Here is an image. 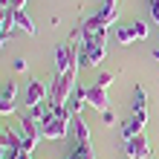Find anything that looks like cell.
<instances>
[{"mask_svg": "<svg viewBox=\"0 0 159 159\" xmlns=\"http://www.w3.org/2000/svg\"><path fill=\"white\" fill-rule=\"evenodd\" d=\"M75 87H78V72H75V70L64 72V75H55V78H52V84H49V98H46V107L52 110V107L67 104Z\"/></svg>", "mask_w": 159, "mask_h": 159, "instance_id": "6da1fadb", "label": "cell"}, {"mask_svg": "<svg viewBox=\"0 0 159 159\" xmlns=\"http://www.w3.org/2000/svg\"><path fill=\"white\" fill-rule=\"evenodd\" d=\"M38 127H41V136L52 142V139H64V136L70 133V130H72V121H64V119H58V116H55L52 110H49V113L43 116V121H41Z\"/></svg>", "mask_w": 159, "mask_h": 159, "instance_id": "7a4b0ae2", "label": "cell"}, {"mask_svg": "<svg viewBox=\"0 0 159 159\" xmlns=\"http://www.w3.org/2000/svg\"><path fill=\"white\" fill-rule=\"evenodd\" d=\"M17 133H20V139H23V151L26 153H35V148H38V139H43L41 136V127H38V121H32L29 116H20L17 119Z\"/></svg>", "mask_w": 159, "mask_h": 159, "instance_id": "3957f363", "label": "cell"}, {"mask_svg": "<svg viewBox=\"0 0 159 159\" xmlns=\"http://www.w3.org/2000/svg\"><path fill=\"white\" fill-rule=\"evenodd\" d=\"M125 156H127V159H148V156H151L148 136L139 133V136H133V139H127V142H125Z\"/></svg>", "mask_w": 159, "mask_h": 159, "instance_id": "277c9868", "label": "cell"}, {"mask_svg": "<svg viewBox=\"0 0 159 159\" xmlns=\"http://www.w3.org/2000/svg\"><path fill=\"white\" fill-rule=\"evenodd\" d=\"M26 107H32V104H43L46 98H49V87H46L43 81L38 78H29V84H26Z\"/></svg>", "mask_w": 159, "mask_h": 159, "instance_id": "5b68a950", "label": "cell"}, {"mask_svg": "<svg viewBox=\"0 0 159 159\" xmlns=\"http://www.w3.org/2000/svg\"><path fill=\"white\" fill-rule=\"evenodd\" d=\"M72 67V43H64L55 49V75H64Z\"/></svg>", "mask_w": 159, "mask_h": 159, "instance_id": "8992f818", "label": "cell"}, {"mask_svg": "<svg viewBox=\"0 0 159 159\" xmlns=\"http://www.w3.org/2000/svg\"><path fill=\"white\" fill-rule=\"evenodd\" d=\"M87 104L96 107V110H110V98H107V90H101L98 84H93V87H87Z\"/></svg>", "mask_w": 159, "mask_h": 159, "instance_id": "52a82bcc", "label": "cell"}, {"mask_svg": "<svg viewBox=\"0 0 159 159\" xmlns=\"http://www.w3.org/2000/svg\"><path fill=\"white\" fill-rule=\"evenodd\" d=\"M133 116L136 119H142L145 125H148V96H145V90L142 87H133Z\"/></svg>", "mask_w": 159, "mask_h": 159, "instance_id": "ba28073f", "label": "cell"}, {"mask_svg": "<svg viewBox=\"0 0 159 159\" xmlns=\"http://www.w3.org/2000/svg\"><path fill=\"white\" fill-rule=\"evenodd\" d=\"M139 133H145V121L142 119H136V116H130L127 121H121V142H127V139H133Z\"/></svg>", "mask_w": 159, "mask_h": 159, "instance_id": "9c48e42d", "label": "cell"}, {"mask_svg": "<svg viewBox=\"0 0 159 159\" xmlns=\"http://www.w3.org/2000/svg\"><path fill=\"white\" fill-rule=\"evenodd\" d=\"M67 156H70V159H96L93 145H90V142H75V139H72V145L67 148Z\"/></svg>", "mask_w": 159, "mask_h": 159, "instance_id": "30bf717a", "label": "cell"}, {"mask_svg": "<svg viewBox=\"0 0 159 159\" xmlns=\"http://www.w3.org/2000/svg\"><path fill=\"white\" fill-rule=\"evenodd\" d=\"M87 104V87H78L72 90V96H70V101H67V107H70V113L72 116H81V107Z\"/></svg>", "mask_w": 159, "mask_h": 159, "instance_id": "8fae6325", "label": "cell"}, {"mask_svg": "<svg viewBox=\"0 0 159 159\" xmlns=\"http://www.w3.org/2000/svg\"><path fill=\"white\" fill-rule=\"evenodd\" d=\"M12 12H15V26H17V29H23L26 35H38V26H35V20L23 12V9H12Z\"/></svg>", "mask_w": 159, "mask_h": 159, "instance_id": "7c38bea8", "label": "cell"}, {"mask_svg": "<svg viewBox=\"0 0 159 159\" xmlns=\"http://www.w3.org/2000/svg\"><path fill=\"white\" fill-rule=\"evenodd\" d=\"M72 133H75V142H90V127L81 116L72 119Z\"/></svg>", "mask_w": 159, "mask_h": 159, "instance_id": "4fadbf2b", "label": "cell"}, {"mask_svg": "<svg viewBox=\"0 0 159 159\" xmlns=\"http://www.w3.org/2000/svg\"><path fill=\"white\" fill-rule=\"evenodd\" d=\"M116 41H119L121 46H127V43H133V41H139V38H136L133 26H121V29L116 32Z\"/></svg>", "mask_w": 159, "mask_h": 159, "instance_id": "5bb4252c", "label": "cell"}, {"mask_svg": "<svg viewBox=\"0 0 159 159\" xmlns=\"http://www.w3.org/2000/svg\"><path fill=\"white\" fill-rule=\"evenodd\" d=\"M0 96H3L6 101H15V96H17V81H15V78H9L3 87H0Z\"/></svg>", "mask_w": 159, "mask_h": 159, "instance_id": "9a60e30c", "label": "cell"}, {"mask_svg": "<svg viewBox=\"0 0 159 159\" xmlns=\"http://www.w3.org/2000/svg\"><path fill=\"white\" fill-rule=\"evenodd\" d=\"M130 26H133L136 38H148V35H151V26H148L145 20H136V23H130Z\"/></svg>", "mask_w": 159, "mask_h": 159, "instance_id": "2e32d148", "label": "cell"}, {"mask_svg": "<svg viewBox=\"0 0 159 159\" xmlns=\"http://www.w3.org/2000/svg\"><path fill=\"white\" fill-rule=\"evenodd\" d=\"M113 81H116V75H113V72H101V75H98V81H96V84H98V87H101V90H107V87H110V84H113Z\"/></svg>", "mask_w": 159, "mask_h": 159, "instance_id": "e0dca14e", "label": "cell"}, {"mask_svg": "<svg viewBox=\"0 0 159 159\" xmlns=\"http://www.w3.org/2000/svg\"><path fill=\"white\" fill-rule=\"evenodd\" d=\"M9 113H15V101H6L0 96V116H9Z\"/></svg>", "mask_w": 159, "mask_h": 159, "instance_id": "ac0fdd59", "label": "cell"}, {"mask_svg": "<svg viewBox=\"0 0 159 159\" xmlns=\"http://www.w3.org/2000/svg\"><path fill=\"white\" fill-rule=\"evenodd\" d=\"M151 17H153V23L159 26V0H151Z\"/></svg>", "mask_w": 159, "mask_h": 159, "instance_id": "d6986e66", "label": "cell"}, {"mask_svg": "<svg viewBox=\"0 0 159 159\" xmlns=\"http://www.w3.org/2000/svg\"><path fill=\"white\" fill-rule=\"evenodd\" d=\"M101 121H104V125H116V113L113 110H104V113H101Z\"/></svg>", "mask_w": 159, "mask_h": 159, "instance_id": "ffe728a7", "label": "cell"}, {"mask_svg": "<svg viewBox=\"0 0 159 159\" xmlns=\"http://www.w3.org/2000/svg\"><path fill=\"white\" fill-rule=\"evenodd\" d=\"M12 70H15V72H26V61H23V58H15V61H12Z\"/></svg>", "mask_w": 159, "mask_h": 159, "instance_id": "44dd1931", "label": "cell"}, {"mask_svg": "<svg viewBox=\"0 0 159 159\" xmlns=\"http://www.w3.org/2000/svg\"><path fill=\"white\" fill-rule=\"evenodd\" d=\"M6 15H9V9H6V6H0V32H3V20H6Z\"/></svg>", "mask_w": 159, "mask_h": 159, "instance_id": "7402d4cb", "label": "cell"}, {"mask_svg": "<svg viewBox=\"0 0 159 159\" xmlns=\"http://www.w3.org/2000/svg\"><path fill=\"white\" fill-rule=\"evenodd\" d=\"M9 38H12V35H6V32H0V49H3V46H6V41Z\"/></svg>", "mask_w": 159, "mask_h": 159, "instance_id": "603a6c76", "label": "cell"}, {"mask_svg": "<svg viewBox=\"0 0 159 159\" xmlns=\"http://www.w3.org/2000/svg\"><path fill=\"white\" fill-rule=\"evenodd\" d=\"M0 159H6V148L3 145H0Z\"/></svg>", "mask_w": 159, "mask_h": 159, "instance_id": "cb8c5ba5", "label": "cell"}, {"mask_svg": "<svg viewBox=\"0 0 159 159\" xmlns=\"http://www.w3.org/2000/svg\"><path fill=\"white\" fill-rule=\"evenodd\" d=\"M153 58H156V61H159V46H156V49H153Z\"/></svg>", "mask_w": 159, "mask_h": 159, "instance_id": "d4e9b609", "label": "cell"}, {"mask_svg": "<svg viewBox=\"0 0 159 159\" xmlns=\"http://www.w3.org/2000/svg\"><path fill=\"white\" fill-rule=\"evenodd\" d=\"M61 159H70V156H67V153H64V156H61Z\"/></svg>", "mask_w": 159, "mask_h": 159, "instance_id": "484cf974", "label": "cell"}]
</instances>
